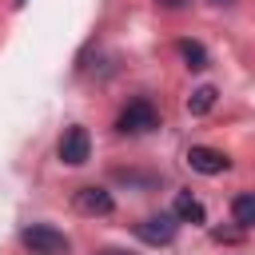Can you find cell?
<instances>
[{
  "label": "cell",
  "instance_id": "6da1fadb",
  "mask_svg": "<svg viewBox=\"0 0 255 255\" xmlns=\"http://www.w3.org/2000/svg\"><path fill=\"white\" fill-rule=\"evenodd\" d=\"M159 128V112L151 100H131L120 116H116V131L120 135H143V131H155Z\"/></svg>",
  "mask_w": 255,
  "mask_h": 255
},
{
  "label": "cell",
  "instance_id": "7a4b0ae2",
  "mask_svg": "<svg viewBox=\"0 0 255 255\" xmlns=\"http://www.w3.org/2000/svg\"><path fill=\"white\" fill-rule=\"evenodd\" d=\"M20 243L32 251V255H68V235L48 227V223H32L20 231Z\"/></svg>",
  "mask_w": 255,
  "mask_h": 255
},
{
  "label": "cell",
  "instance_id": "3957f363",
  "mask_svg": "<svg viewBox=\"0 0 255 255\" xmlns=\"http://www.w3.org/2000/svg\"><path fill=\"white\" fill-rule=\"evenodd\" d=\"M56 155H60V163H68V167H84V163L92 159L88 128H80V124L64 128V135H60V143H56Z\"/></svg>",
  "mask_w": 255,
  "mask_h": 255
},
{
  "label": "cell",
  "instance_id": "277c9868",
  "mask_svg": "<svg viewBox=\"0 0 255 255\" xmlns=\"http://www.w3.org/2000/svg\"><path fill=\"white\" fill-rule=\"evenodd\" d=\"M175 231H179V219L167 211V215H147V219H139L135 223V235L143 239V243H151V247H167L171 239H175Z\"/></svg>",
  "mask_w": 255,
  "mask_h": 255
},
{
  "label": "cell",
  "instance_id": "5b68a950",
  "mask_svg": "<svg viewBox=\"0 0 255 255\" xmlns=\"http://www.w3.org/2000/svg\"><path fill=\"white\" fill-rule=\"evenodd\" d=\"M76 211L80 215H112L116 211V199H112V191H104V187H80L76 191Z\"/></svg>",
  "mask_w": 255,
  "mask_h": 255
},
{
  "label": "cell",
  "instance_id": "8992f818",
  "mask_svg": "<svg viewBox=\"0 0 255 255\" xmlns=\"http://www.w3.org/2000/svg\"><path fill=\"white\" fill-rule=\"evenodd\" d=\"M187 163H191V171H199V175H219V171L231 167V159H227L223 151H215V147H191V151H187Z\"/></svg>",
  "mask_w": 255,
  "mask_h": 255
},
{
  "label": "cell",
  "instance_id": "52a82bcc",
  "mask_svg": "<svg viewBox=\"0 0 255 255\" xmlns=\"http://www.w3.org/2000/svg\"><path fill=\"white\" fill-rule=\"evenodd\" d=\"M171 215H175L179 223H191V227L207 223V211H203V203H199L191 191H179V195H175V207H171Z\"/></svg>",
  "mask_w": 255,
  "mask_h": 255
},
{
  "label": "cell",
  "instance_id": "ba28073f",
  "mask_svg": "<svg viewBox=\"0 0 255 255\" xmlns=\"http://www.w3.org/2000/svg\"><path fill=\"white\" fill-rule=\"evenodd\" d=\"M231 219L239 227H255V191H239L231 199Z\"/></svg>",
  "mask_w": 255,
  "mask_h": 255
},
{
  "label": "cell",
  "instance_id": "9c48e42d",
  "mask_svg": "<svg viewBox=\"0 0 255 255\" xmlns=\"http://www.w3.org/2000/svg\"><path fill=\"white\" fill-rule=\"evenodd\" d=\"M179 56H183V64L191 68V72H203L211 60H207V48L199 44V40H179Z\"/></svg>",
  "mask_w": 255,
  "mask_h": 255
},
{
  "label": "cell",
  "instance_id": "30bf717a",
  "mask_svg": "<svg viewBox=\"0 0 255 255\" xmlns=\"http://www.w3.org/2000/svg\"><path fill=\"white\" fill-rule=\"evenodd\" d=\"M215 96H219V92H215L211 84H203V88H195V92L187 96V112H191V116H207V112L215 108Z\"/></svg>",
  "mask_w": 255,
  "mask_h": 255
},
{
  "label": "cell",
  "instance_id": "8fae6325",
  "mask_svg": "<svg viewBox=\"0 0 255 255\" xmlns=\"http://www.w3.org/2000/svg\"><path fill=\"white\" fill-rule=\"evenodd\" d=\"M155 4H163V8H183L187 0H155Z\"/></svg>",
  "mask_w": 255,
  "mask_h": 255
},
{
  "label": "cell",
  "instance_id": "7c38bea8",
  "mask_svg": "<svg viewBox=\"0 0 255 255\" xmlns=\"http://www.w3.org/2000/svg\"><path fill=\"white\" fill-rule=\"evenodd\" d=\"M100 255H131V251H120V247H108V251H100Z\"/></svg>",
  "mask_w": 255,
  "mask_h": 255
},
{
  "label": "cell",
  "instance_id": "4fadbf2b",
  "mask_svg": "<svg viewBox=\"0 0 255 255\" xmlns=\"http://www.w3.org/2000/svg\"><path fill=\"white\" fill-rule=\"evenodd\" d=\"M16 8H24V0H16Z\"/></svg>",
  "mask_w": 255,
  "mask_h": 255
},
{
  "label": "cell",
  "instance_id": "5bb4252c",
  "mask_svg": "<svg viewBox=\"0 0 255 255\" xmlns=\"http://www.w3.org/2000/svg\"><path fill=\"white\" fill-rule=\"evenodd\" d=\"M215 4H227V0H215Z\"/></svg>",
  "mask_w": 255,
  "mask_h": 255
}]
</instances>
